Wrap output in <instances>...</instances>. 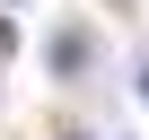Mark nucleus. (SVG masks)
<instances>
[{"label": "nucleus", "mask_w": 149, "mask_h": 140, "mask_svg": "<svg viewBox=\"0 0 149 140\" xmlns=\"http://www.w3.org/2000/svg\"><path fill=\"white\" fill-rule=\"evenodd\" d=\"M140 96H149V61H140Z\"/></svg>", "instance_id": "7ed1b4c3"}, {"label": "nucleus", "mask_w": 149, "mask_h": 140, "mask_svg": "<svg viewBox=\"0 0 149 140\" xmlns=\"http://www.w3.org/2000/svg\"><path fill=\"white\" fill-rule=\"evenodd\" d=\"M88 61H97V44H88L79 26H61V35L44 44V70H61V79H79V70H88Z\"/></svg>", "instance_id": "f257e3e1"}, {"label": "nucleus", "mask_w": 149, "mask_h": 140, "mask_svg": "<svg viewBox=\"0 0 149 140\" xmlns=\"http://www.w3.org/2000/svg\"><path fill=\"white\" fill-rule=\"evenodd\" d=\"M9 53H18V26H9V18H0V61H9Z\"/></svg>", "instance_id": "f03ea898"}]
</instances>
